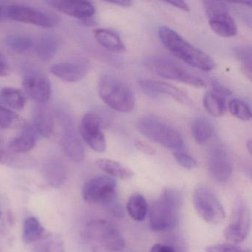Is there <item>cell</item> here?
Returning <instances> with one entry per match:
<instances>
[{"instance_id":"obj_1","label":"cell","mask_w":252,"mask_h":252,"mask_svg":"<svg viewBox=\"0 0 252 252\" xmlns=\"http://www.w3.org/2000/svg\"><path fill=\"white\" fill-rule=\"evenodd\" d=\"M158 33L163 46L186 64L206 72L212 71L216 67L215 62L208 54L191 45L171 28L161 26Z\"/></svg>"},{"instance_id":"obj_2","label":"cell","mask_w":252,"mask_h":252,"mask_svg":"<svg viewBox=\"0 0 252 252\" xmlns=\"http://www.w3.org/2000/svg\"><path fill=\"white\" fill-rule=\"evenodd\" d=\"M182 202V194L179 190L165 188L150 206V228L159 232L174 229L179 221Z\"/></svg>"},{"instance_id":"obj_3","label":"cell","mask_w":252,"mask_h":252,"mask_svg":"<svg viewBox=\"0 0 252 252\" xmlns=\"http://www.w3.org/2000/svg\"><path fill=\"white\" fill-rule=\"evenodd\" d=\"M98 88L100 98L113 110L129 113L135 107V94L132 88L116 76L104 73L100 77Z\"/></svg>"},{"instance_id":"obj_4","label":"cell","mask_w":252,"mask_h":252,"mask_svg":"<svg viewBox=\"0 0 252 252\" xmlns=\"http://www.w3.org/2000/svg\"><path fill=\"white\" fill-rule=\"evenodd\" d=\"M144 65L157 76L170 80L182 82L197 88H206L203 79L191 73L182 65L164 56L153 55L144 60Z\"/></svg>"},{"instance_id":"obj_5","label":"cell","mask_w":252,"mask_h":252,"mask_svg":"<svg viewBox=\"0 0 252 252\" xmlns=\"http://www.w3.org/2000/svg\"><path fill=\"white\" fill-rule=\"evenodd\" d=\"M137 129L150 141L170 150L178 151L184 147L182 135L171 125L157 118H141L136 124Z\"/></svg>"},{"instance_id":"obj_6","label":"cell","mask_w":252,"mask_h":252,"mask_svg":"<svg viewBox=\"0 0 252 252\" xmlns=\"http://www.w3.org/2000/svg\"><path fill=\"white\" fill-rule=\"evenodd\" d=\"M193 205L199 216L208 223L218 225L225 218V212L215 193L206 187H198L193 193Z\"/></svg>"},{"instance_id":"obj_7","label":"cell","mask_w":252,"mask_h":252,"mask_svg":"<svg viewBox=\"0 0 252 252\" xmlns=\"http://www.w3.org/2000/svg\"><path fill=\"white\" fill-rule=\"evenodd\" d=\"M205 12L209 26L216 34L222 37H234L237 33L235 21L230 15L228 7L224 2L203 1Z\"/></svg>"},{"instance_id":"obj_8","label":"cell","mask_w":252,"mask_h":252,"mask_svg":"<svg viewBox=\"0 0 252 252\" xmlns=\"http://www.w3.org/2000/svg\"><path fill=\"white\" fill-rule=\"evenodd\" d=\"M116 187L117 183L111 177H95L84 186L82 197L88 203L107 205L116 199Z\"/></svg>"},{"instance_id":"obj_9","label":"cell","mask_w":252,"mask_h":252,"mask_svg":"<svg viewBox=\"0 0 252 252\" xmlns=\"http://www.w3.org/2000/svg\"><path fill=\"white\" fill-rule=\"evenodd\" d=\"M250 229V212L247 205L237 200L231 212L230 223L224 230V236L228 241L240 243L247 237Z\"/></svg>"},{"instance_id":"obj_10","label":"cell","mask_w":252,"mask_h":252,"mask_svg":"<svg viewBox=\"0 0 252 252\" xmlns=\"http://www.w3.org/2000/svg\"><path fill=\"white\" fill-rule=\"evenodd\" d=\"M7 16L11 20L43 28H53L58 23L57 17L51 13L24 5L8 7Z\"/></svg>"},{"instance_id":"obj_11","label":"cell","mask_w":252,"mask_h":252,"mask_svg":"<svg viewBox=\"0 0 252 252\" xmlns=\"http://www.w3.org/2000/svg\"><path fill=\"white\" fill-rule=\"evenodd\" d=\"M79 133L85 142L97 153H104L107 148L102 131V119L94 113H86L79 125Z\"/></svg>"},{"instance_id":"obj_12","label":"cell","mask_w":252,"mask_h":252,"mask_svg":"<svg viewBox=\"0 0 252 252\" xmlns=\"http://www.w3.org/2000/svg\"><path fill=\"white\" fill-rule=\"evenodd\" d=\"M208 170L209 175L218 182L229 179L232 172V164L228 152L221 146L212 147L208 155Z\"/></svg>"},{"instance_id":"obj_13","label":"cell","mask_w":252,"mask_h":252,"mask_svg":"<svg viewBox=\"0 0 252 252\" xmlns=\"http://www.w3.org/2000/svg\"><path fill=\"white\" fill-rule=\"evenodd\" d=\"M23 86L26 94L36 102L44 104L51 98V82L40 72L27 73L23 79Z\"/></svg>"},{"instance_id":"obj_14","label":"cell","mask_w":252,"mask_h":252,"mask_svg":"<svg viewBox=\"0 0 252 252\" xmlns=\"http://www.w3.org/2000/svg\"><path fill=\"white\" fill-rule=\"evenodd\" d=\"M139 85L145 94L152 96L167 95L181 104L185 105H191L192 104V101L188 94L174 85L151 79H143L140 81Z\"/></svg>"},{"instance_id":"obj_15","label":"cell","mask_w":252,"mask_h":252,"mask_svg":"<svg viewBox=\"0 0 252 252\" xmlns=\"http://www.w3.org/2000/svg\"><path fill=\"white\" fill-rule=\"evenodd\" d=\"M89 69L88 62L78 60L57 63L50 67V71L64 82L73 83L83 79L88 75Z\"/></svg>"},{"instance_id":"obj_16","label":"cell","mask_w":252,"mask_h":252,"mask_svg":"<svg viewBox=\"0 0 252 252\" xmlns=\"http://www.w3.org/2000/svg\"><path fill=\"white\" fill-rule=\"evenodd\" d=\"M101 243L110 252H121L126 247V242L119 228L115 224L101 220L95 224Z\"/></svg>"},{"instance_id":"obj_17","label":"cell","mask_w":252,"mask_h":252,"mask_svg":"<svg viewBox=\"0 0 252 252\" xmlns=\"http://www.w3.org/2000/svg\"><path fill=\"white\" fill-rule=\"evenodd\" d=\"M50 5L57 11L79 20H89L95 12V7L86 1L53 0Z\"/></svg>"},{"instance_id":"obj_18","label":"cell","mask_w":252,"mask_h":252,"mask_svg":"<svg viewBox=\"0 0 252 252\" xmlns=\"http://www.w3.org/2000/svg\"><path fill=\"white\" fill-rule=\"evenodd\" d=\"M62 147L64 154L73 161L81 163L85 159V148L73 126H67L64 129Z\"/></svg>"},{"instance_id":"obj_19","label":"cell","mask_w":252,"mask_h":252,"mask_svg":"<svg viewBox=\"0 0 252 252\" xmlns=\"http://www.w3.org/2000/svg\"><path fill=\"white\" fill-rule=\"evenodd\" d=\"M94 37L98 44L109 51L123 53L126 50L120 36L110 29H97L94 31Z\"/></svg>"},{"instance_id":"obj_20","label":"cell","mask_w":252,"mask_h":252,"mask_svg":"<svg viewBox=\"0 0 252 252\" xmlns=\"http://www.w3.org/2000/svg\"><path fill=\"white\" fill-rule=\"evenodd\" d=\"M36 135L33 128L31 126H25L22 133L14 138L8 144V148L14 153H26L34 148L36 144Z\"/></svg>"},{"instance_id":"obj_21","label":"cell","mask_w":252,"mask_h":252,"mask_svg":"<svg viewBox=\"0 0 252 252\" xmlns=\"http://www.w3.org/2000/svg\"><path fill=\"white\" fill-rule=\"evenodd\" d=\"M48 237L46 229L34 217L26 218L23 225V239L26 244H32Z\"/></svg>"},{"instance_id":"obj_22","label":"cell","mask_w":252,"mask_h":252,"mask_svg":"<svg viewBox=\"0 0 252 252\" xmlns=\"http://www.w3.org/2000/svg\"><path fill=\"white\" fill-rule=\"evenodd\" d=\"M96 165L103 172L113 178L129 180L135 176L133 171L119 162L111 159L101 158L96 160Z\"/></svg>"},{"instance_id":"obj_23","label":"cell","mask_w":252,"mask_h":252,"mask_svg":"<svg viewBox=\"0 0 252 252\" xmlns=\"http://www.w3.org/2000/svg\"><path fill=\"white\" fill-rule=\"evenodd\" d=\"M43 175L49 185L60 187L66 180V169L60 160L48 162L43 168Z\"/></svg>"},{"instance_id":"obj_24","label":"cell","mask_w":252,"mask_h":252,"mask_svg":"<svg viewBox=\"0 0 252 252\" xmlns=\"http://www.w3.org/2000/svg\"><path fill=\"white\" fill-rule=\"evenodd\" d=\"M60 46V40L53 34L45 35L36 45L38 58L42 61H49L55 56Z\"/></svg>"},{"instance_id":"obj_25","label":"cell","mask_w":252,"mask_h":252,"mask_svg":"<svg viewBox=\"0 0 252 252\" xmlns=\"http://www.w3.org/2000/svg\"><path fill=\"white\" fill-rule=\"evenodd\" d=\"M191 135L199 144L207 142L214 134L213 125L206 118H197L191 125Z\"/></svg>"},{"instance_id":"obj_26","label":"cell","mask_w":252,"mask_h":252,"mask_svg":"<svg viewBox=\"0 0 252 252\" xmlns=\"http://www.w3.org/2000/svg\"><path fill=\"white\" fill-rule=\"evenodd\" d=\"M203 106L206 111L214 117H222L226 112L225 98L209 91L205 94L203 98Z\"/></svg>"},{"instance_id":"obj_27","label":"cell","mask_w":252,"mask_h":252,"mask_svg":"<svg viewBox=\"0 0 252 252\" xmlns=\"http://www.w3.org/2000/svg\"><path fill=\"white\" fill-rule=\"evenodd\" d=\"M126 210L129 216L134 220L138 221V222L144 220L148 211V206H147L145 197L140 194H132L128 200Z\"/></svg>"},{"instance_id":"obj_28","label":"cell","mask_w":252,"mask_h":252,"mask_svg":"<svg viewBox=\"0 0 252 252\" xmlns=\"http://www.w3.org/2000/svg\"><path fill=\"white\" fill-rule=\"evenodd\" d=\"M54 125L52 116L45 110H39L33 119L32 127L38 135L49 137L52 134Z\"/></svg>"},{"instance_id":"obj_29","label":"cell","mask_w":252,"mask_h":252,"mask_svg":"<svg viewBox=\"0 0 252 252\" xmlns=\"http://www.w3.org/2000/svg\"><path fill=\"white\" fill-rule=\"evenodd\" d=\"M5 43L8 48L17 54L28 52L34 45L33 39L24 34L8 35L5 38Z\"/></svg>"},{"instance_id":"obj_30","label":"cell","mask_w":252,"mask_h":252,"mask_svg":"<svg viewBox=\"0 0 252 252\" xmlns=\"http://www.w3.org/2000/svg\"><path fill=\"white\" fill-rule=\"evenodd\" d=\"M0 97L5 104L15 110H20L26 105V98L20 90L14 88H4L0 91Z\"/></svg>"},{"instance_id":"obj_31","label":"cell","mask_w":252,"mask_h":252,"mask_svg":"<svg viewBox=\"0 0 252 252\" xmlns=\"http://www.w3.org/2000/svg\"><path fill=\"white\" fill-rule=\"evenodd\" d=\"M234 52L240 62L242 71L249 80H252V48L249 45H240L234 48Z\"/></svg>"},{"instance_id":"obj_32","label":"cell","mask_w":252,"mask_h":252,"mask_svg":"<svg viewBox=\"0 0 252 252\" xmlns=\"http://www.w3.org/2000/svg\"><path fill=\"white\" fill-rule=\"evenodd\" d=\"M228 107L230 113L234 117L243 122H248L252 119V111L250 107L244 101L234 98L229 101Z\"/></svg>"},{"instance_id":"obj_33","label":"cell","mask_w":252,"mask_h":252,"mask_svg":"<svg viewBox=\"0 0 252 252\" xmlns=\"http://www.w3.org/2000/svg\"><path fill=\"white\" fill-rule=\"evenodd\" d=\"M18 119V116L6 107L0 105V129L11 127Z\"/></svg>"},{"instance_id":"obj_34","label":"cell","mask_w":252,"mask_h":252,"mask_svg":"<svg viewBox=\"0 0 252 252\" xmlns=\"http://www.w3.org/2000/svg\"><path fill=\"white\" fill-rule=\"evenodd\" d=\"M174 158H175L178 164L181 165L182 167L187 169H193L197 167V162L192 156L184 152L178 150L173 153Z\"/></svg>"},{"instance_id":"obj_35","label":"cell","mask_w":252,"mask_h":252,"mask_svg":"<svg viewBox=\"0 0 252 252\" xmlns=\"http://www.w3.org/2000/svg\"><path fill=\"white\" fill-rule=\"evenodd\" d=\"M206 252H250L248 249H243L240 246L233 244H218L207 246Z\"/></svg>"},{"instance_id":"obj_36","label":"cell","mask_w":252,"mask_h":252,"mask_svg":"<svg viewBox=\"0 0 252 252\" xmlns=\"http://www.w3.org/2000/svg\"><path fill=\"white\" fill-rule=\"evenodd\" d=\"M212 88H213V92L225 98V97L230 96L231 95V91L226 87L224 86L220 82H218L217 80L213 81L212 83Z\"/></svg>"},{"instance_id":"obj_37","label":"cell","mask_w":252,"mask_h":252,"mask_svg":"<svg viewBox=\"0 0 252 252\" xmlns=\"http://www.w3.org/2000/svg\"><path fill=\"white\" fill-rule=\"evenodd\" d=\"M10 70H11V67L6 57L0 53V77L8 76Z\"/></svg>"},{"instance_id":"obj_38","label":"cell","mask_w":252,"mask_h":252,"mask_svg":"<svg viewBox=\"0 0 252 252\" xmlns=\"http://www.w3.org/2000/svg\"><path fill=\"white\" fill-rule=\"evenodd\" d=\"M135 147L140 151L142 152L144 154L150 155V156H153L156 154V151L151 147L147 143L141 141H136L135 143Z\"/></svg>"},{"instance_id":"obj_39","label":"cell","mask_w":252,"mask_h":252,"mask_svg":"<svg viewBox=\"0 0 252 252\" xmlns=\"http://www.w3.org/2000/svg\"><path fill=\"white\" fill-rule=\"evenodd\" d=\"M150 252H178L175 248L169 245L157 243L150 249Z\"/></svg>"},{"instance_id":"obj_40","label":"cell","mask_w":252,"mask_h":252,"mask_svg":"<svg viewBox=\"0 0 252 252\" xmlns=\"http://www.w3.org/2000/svg\"><path fill=\"white\" fill-rule=\"evenodd\" d=\"M164 3L168 4V5H172L175 8H178V9L182 10V11H186V12H189L190 8L187 2L184 1H178V0H172V1H164Z\"/></svg>"},{"instance_id":"obj_41","label":"cell","mask_w":252,"mask_h":252,"mask_svg":"<svg viewBox=\"0 0 252 252\" xmlns=\"http://www.w3.org/2000/svg\"><path fill=\"white\" fill-rule=\"evenodd\" d=\"M107 205L115 217H120V218L123 217V209L119 203H115V200H113V202Z\"/></svg>"},{"instance_id":"obj_42","label":"cell","mask_w":252,"mask_h":252,"mask_svg":"<svg viewBox=\"0 0 252 252\" xmlns=\"http://www.w3.org/2000/svg\"><path fill=\"white\" fill-rule=\"evenodd\" d=\"M51 243L49 242H45L42 244L38 245L35 247L34 252H51Z\"/></svg>"},{"instance_id":"obj_43","label":"cell","mask_w":252,"mask_h":252,"mask_svg":"<svg viewBox=\"0 0 252 252\" xmlns=\"http://www.w3.org/2000/svg\"><path fill=\"white\" fill-rule=\"evenodd\" d=\"M110 3L118 5L119 7H124V8H128L132 5V2L131 1H127V0H116V1L110 2Z\"/></svg>"},{"instance_id":"obj_44","label":"cell","mask_w":252,"mask_h":252,"mask_svg":"<svg viewBox=\"0 0 252 252\" xmlns=\"http://www.w3.org/2000/svg\"><path fill=\"white\" fill-rule=\"evenodd\" d=\"M11 156L3 150H0V163H8L11 161Z\"/></svg>"},{"instance_id":"obj_45","label":"cell","mask_w":252,"mask_h":252,"mask_svg":"<svg viewBox=\"0 0 252 252\" xmlns=\"http://www.w3.org/2000/svg\"><path fill=\"white\" fill-rule=\"evenodd\" d=\"M246 147H247L248 151H249V153L250 155H252V140H249L247 143H246Z\"/></svg>"},{"instance_id":"obj_46","label":"cell","mask_w":252,"mask_h":252,"mask_svg":"<svg viewBox=\"0 0 252 252\" xmlns=\"http://www.w3.org/2000/svg\"><path fill=\"white\" fill-rule=\"evenodd\" d=\"M240 4H243V5H246V6L249 7V8L252 7V2H251V1H249V2H241Z\"/></svg>"},{"instance_id":"obj_47","label":"cell","mask_w":252,"mask_h":252,"mask_svg":"<svg viewBox=\"0 0 252 252\" xmlns=\"http://www.w3.org/2000/svg\"><path fill=\"white\" fill-rule=\"evenodd\" d=\"M2 228V213L0 212V229Z\"/></svg>"},{"instance_id":"obj_48","label":"cell","mask_w":252,"mask_h":252,"mask_svg":"<svg viewBox=\"0 0 252 252\" xmlns=\"http://www.w3.org/2000/svg\"><path fill=\"white\" fill-rule=\"evenodd\" d=\"M0 144H1V141H0Z\"/></svg>"}]
</instances>
